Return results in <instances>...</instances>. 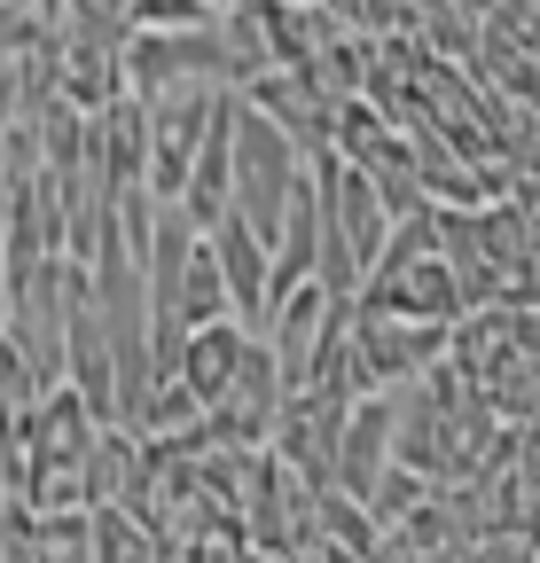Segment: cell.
I'll list each match as a JSON object with an SVG mask.
<instances>
[{"label":"cell","instance_id":"obj_3","mask_svg":"<svg viewBox=\"0 0 540 563\" xmlns=\"http://www.w3.org/2000/svg\"><path fill=\"white\" fill-rule=\"evenodd\" d=\"M258 118H275L283 133H290V150L298 157H313V150H329V118H337V102L306 79V70H290V63H266V70H251V79L235 87Z\"/></svg>","mask_w":540,"mask_h":563},{"label":"cell","instance_id":"obj_1","mask_svg":"<svg viewBox=\"0 0 540 563\" xmlns=\"http://www.w3.org/2000/svg\"><path fill=\"white\" fill-rule=\"evenodd\" d=\"M298 165H306V157L290 150V133H283L275 118H258V110L228 87V211H235V220H243L258 243L275 235Z\"/></svg>","mask_w":540,"mask_h":563},{"label":"cell","instance_id":"obj_7","mask_svg":"<svg viewBox=\"0 0 540 563\" xmlns=\"http://www.w3.org/2000/svg\"><path fill=\"white\" fill-rule=\"evenodd\" d=\"M118 24L125 32H205L220 24L212 0H118Z\"/></svg>","mask_w":540,"mask_h":563},{"label":"cell","instance_id":"obj_8","mask_svg":"<svg viewBox=\"0 0 540 563\" xmlns=\"http://www.w3.org/2000/svg\"><path fill=\"white\" fill-rule=\"evenodd\" d=\"M423 493H431V477H423V470H408V462H384V470H376V485L361 493V509H368V517H376V532H384V525H399V517H408V509L423 501Z\"/></svg>","mask_w":540,"mask_h":563},{"label":"cell","instance_id":"obj_6","mask_svg":"<svg viewBox=\"0 0 540 563\" xmlns=\"http://www.w3.org/2000/svg\"><path fill=\"white\" fill-rule=\"evenodd\" d=\"M313 548H321V555H376L384 532H376V517L353 501V493L313 485Z\"/></svg>","mask_w":540,"mask_h":563},{"label":"cell","instance_id":"obj_2","mask_svg":"<svg viewBox=\"0 0 540 563\" xmlns=\"http://www.w3.org/2000/svg\"><path fill=\"white\" fill-rule=\"evenodd\" d=\"M353 399H337V391H313V384H290L275 422H266V454L290 462L298 477L329 485V454H337V422H345Z\"/></svg>","mask_w":540,"mask_h":563},{"label":"cell","instance_id":"obj_9","mask_svg":"<svg viewBox=\"0 0 540 563\" xmlns=\"http://www.w3.org/2000/svg\"><path fill=\"white\" fill-rule=\"evenodd\" d=\"M40 555L47 563H87V501H63V509H32Z\"/></svg>","mask_w":540,"mask_h":563},{"label":"cell","instance_id":"obj_4","mask_svg":"<svg viewBox=\"0 0 540 563\" xmlns=\"http://www.w3.org/2000/svg\"><path fill=\"white\" fill-rule=\"evenodd\" d=\"M205 243H212V266H220V290H228V313L243 321V329H258L266 321V243L235 220H212L205 228Z\"/></svg>","mask_w":540,"mask_h":563},{"label":"cell","instance_id":"obj_5","mask_svg":"<svg viewBox=\"0 0 540 563\" xmlns=\"http://www.w3.org/2000/svg\"><path fill=\"white\" fill-rule=\"evenodd\" d=\"M165 540L125 501H87V563H157Z\"/></svg>","mask_w":540,"mask_h":563}]
</instances>
